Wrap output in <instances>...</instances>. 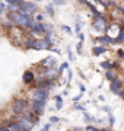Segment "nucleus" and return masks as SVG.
I'll return each mask as SVG.
<instances>
[{
    "instance_id": "1",
    "label": "nucleus",
    "mask_w": 124,
    "mask_h": 131,
    "mask_svg": "<svg viewBox=\"0 0 124 131\" xmlns=\"http://www.w3.org/2000/svg\"><path fill=\"white\" fill-rule=\"evenodd\" d=\"M31 19H32L31 15H20L19 12H9L7 13V20H10L15 26H19V28H28Z\"/></svg>"
},
{
    "instance_id": "2",
    "label": "nucleus",
    "mask_w": 124,
    "mask_h": 131,
    "mask_svg": "<svg viewBox=\"0 0 124 131\" xmlns=\"http://www.w3.org/2000/svg\"><path fill=\"white\" fill-rule=\"evenodd\" d=\"M28 102L25 99H16L13 103H12V109L16 115H20V114H25L28 111Z\"/></svg>"
},
{
    "instance_id": "3",
    "label": "nucleus",
    "mask_w": 124,
    "mask_h": 131,
    "mask_svg": "<svg viewBox=\"0 0 124 131\" xmlns=\"http://www.w3.org/2000/svg\"><path fill=\"white\" fill-rule=\"evenodd\" d=\"M50 35H45L43 39H34L32 41V48L34 50H48L50 48Z\"/></svg>"
},
{
    "instance_id": "4",
    "label": "nucleus",
    "mask_w": 124,
    "mask_h": 131,
    "mask_svg": "<svg viewBox=\"0 0 124 131\" xmlns=\"http://www.w3.org/2000/svg\"><path fill=\"white\" fill-rule=\"evenodd\" d=\"M92 26L96 29V31H99V32H105V29H107V20H105L104 15H98L96 16V19L94 20V24H92Z\"/></svg>"
},
{
    "instance_id": "5",
    "label": "nucleus",
    "mask_w": 124,
    "mask_h": 131,
    "mask_svg": "<svg viewBox=\"0 0 124 131\" xmlns=\"http://www.w3.org/2000/svg\"><path fill=\"white\" fill-rule=\"evenodd\" d=\"M48 98V89H43V88H38L35 90V93L32 95V101H43L45 102Z\"/></svg>"
},
{
    "instance_id": "6",
    "label": "nucleus",
    "mask_w": 124,
    "mask_h": 131,
    "mask_svg": "<svg viewBox=\"0 0 124 131\" xmlns=\"http://www.w3.org/2000/svg\"><path fill=\"white\" fill-rule=\"evenodd\" d=\"M31 109H32L34 114L41 115V114L44 112V109H45V102H43V101H32V103H31Z\"/></svg>"
},
{
    "instance_id": "7",
    "label": "nucleus",
    "mask_w": 124,
    "mask_h": 131,
    "mask_svg": "<svg viewBox=\"0 0 124 131\" xmlns=\"http://www.w3.org/2000/svg\"><path fill=\"white\" fill-rule=\"evenodd\" d=\"M16 122H18V124H19V125L22 127V128H24L25 131H31V130H32V127H34L32 122L29 121V119H26L25 117H20Z\"/></svg>"
},
{
    "instance_id": "8",
    "label": "nucleus",
    "mask_w": 124,
    "mask_h": 131,
    "mask_svg": "<svg viewBox=\"0 0 124 131\" xmlns=\"http://www.w3.org/2000/svg\"><path fill=\"white\" fill-rule=\"evenodd\" d=\"M121 88H123V82L120 79L115 77L114 80H111V92L112 93H120L121 92Z\"/></svg>"
},
{
    "instance_id": "9",
    "label": "nucleus",
    "mask_w": 124,
    "mask_h": 131,
    "mask_svg": "<svg viewBox=\"0 0 124 131\" xmlns=\"http://www.w3.org/2000/svg\"><path fill=\"white\" fill-rule=\"evenodd\" d=\"M57 73L58 71L54 69V67H50L48 70H44V79H47V80H54V77L57 76Z\"/></svg>"
},
{
    "instance_id": "10",
    "label": "nucleus",
    "mask_w": 124,
    "mask_h": 131,
    "mask_svg": "<svg viewBox=\"0 0 124 131\" xmlns=\"http://www.w3.org/2000/svg\"><path fill=\"white\" fill-rule=\"evenodd\" d=\"M34 79H35V76H34V73L31 70H26L24 73V76H22V80H24V83H26V84H31L34 82Z\"/></svg>"
},
{
    "instance_id": "11",
    "label": "nucleus",
    "mask_w": 124,
    "mask_h": 131,
    "mask_svg": "<svg viewBox=\"0 0 124 131\" xmlns=\"http://www.w3.org/2000/svg\"><path fill=\"white\" fill-rule=\"evenodd\" d=\"M54 63H56V58H54V57H47L45 60L41 61V66H43V67H48V69H50V67H53V66H54Z\"/></svg>"
},
{
    "instance_id": "12",
    "label": "nucleus",
    "mask_w": 124,
    "mask_h": 131,
    "mask_svg": "<svg viewBox=\"0 0 124 131\" xmlns=\"http://www.w3.org/2000/svg\"><path fill=\"white\" fill-rule=\"evenodd\" d=\"M25 118H26V119H29V121L32 122L34 125H35V124H37V122H38V117H37V114H34V112H26L24 115Z\"/></svg>"
},
{
    "instance_id": "13",
    "label": "nucleus",
    "mask_w": 124,
    "mask_h": 131,
    "mask_svg": "<svg viewBox=\"0 0 124 131\" xmlns=\"http://www.w3.org/2000/svg\"><path fill=\"white\" fill-rule=\"evenodd\" d=\"M96 41L102 42V44H112V42H115L114 39H111V38L105 37V35H101V37H98V38H96Z\"/></svg>"
},
{
    "instance_id": "14",
    "label": "nucleus",
    "mask_w": 124,
    "mask_h": 131,
    "mask_svg": "<svg viewBox=\"0 0 124 131\" xmlns=\"http://www.w3.org/2000/svg\"><path fill=\"white\" fill-rule=\"evenodd\" d=\"M7 128H9V131H25L24 128L18 124V122H12V124H9Z\"/></svg>"
},
{
    "instance_id": "15",
    "label": "nucleus",
    "mask_w": 124,
    "mask_h": 131,
    "mask_svg": "<svg viewBox=\"0 0 124 131\" xmlns=\"http://www.w3.org/2000/svg\"><path fill=\"white\" fill-rule=\"evenodd\" d=\"M101 67L108 69V70H112V67H118V64H117V63H108V61H104V63H101Z\"/></svg>"
},
{
    "instance_id": "16",
    "label": "nucleus",
    "mask_w": 124,
    "mask_h": 131,
    "mask_svg": "<svg viewBox=\"0 0 124 131\" xmlns=\"http://www.w3.org/2000/svg\"><path fill=\"white\" fill-rule=\"evenodd\" d=\"M105 51H107L105 47H94L92 48V52H94L95 56H101V54H104Z\"/></svg>"
},
{
    "instance_id": "17",
    "label": "nucleus",
    "mask_w": 124,
    "mask_h": 131,
    "mask_svg": "<svg viewBox=\"0 0 124 131\" xmlns=\"http://www.w3.org/2000/svg\"><path fill=\"white\" fill-rule=\"evenodd\" d=\"M117 76H115V71L114 70H107V79L108 80H114Z\"/></svg>"
},
{
    "instance_id": "18",
    "label": "nucleus",
    "mask_w": 124,
    "mask_h": 131,
    "mask_svg": "<svg viewBox=\"0 0 124 131\" xmlns=\"http://www.w3.org/2000/svg\"><path fill=\"white\" fill-rule=\"evenodd\" d=\"M69 69V63H63L61 66H60V69H58V73H61V71H64V70H67Z\"/></svg>"
},
{
    "instance_id": "19",
    "label": "nucleus",
    "mask_w": 124,
    "mask_h": 131,
    "mask_svg": "<svg viewBox=\"0 0 124 131\" xmlns=\"http://www.w3.org/2000/svg\"><path fill=\"white\" fill-rule=\"evenodd\" d=\"M3 26H5V28H7V29H12V28L15 26V25L12 24L10 20H5V22H3Z\"/></svg>"
},
{
    "instance_id": "20",
    "label": "nucleus",
    "mask_w": 124,
    "mask_h": 131,
    "mask_svg": "<svg viewBox=\"0 0 124 131\" xmlns=\"http://www.w3.org/2000/svg\"><path fill=\"white\" fill-rule=\"evenodd\" d=\"M56 101H57V105H56V108H57V109H61V106H63L61 98H60V96H56Z\"/></svg>"
},
{
    "instance_id": "21",
    "label": "nucleus",
    "mask_w": 124,
    "mask_h": 131,
    "mask_svg": "<svg viewBox=\"0 0 124 131\" xmlns=\"http://www.w3.org/2000/svg\"><path fill=\"white\" fill-rule=\"evenodd\" d=\"M9 10H12V12H15V10H19V6H16V5H12V3H9Z\"/></svg>"
},
{
    "instance_id": "22",
    "label": "nucleus",
    "mask_w": 124,
    "mask_h": 131,
    "mask_svg": "<svg viewBox=\"0 0 124 131\" xmlns=\"http://www.w3.org/2000/svg\"><path fill=\"white\" fill-rule=\"evenodd\" d=\"M80 28H82V22L79 20V22L76 24V28H75V31H76V34H79V32H80Z\"/></svg>"
},
{
    "instance_id": "23",
    "label": "nucleus",
    "mask_w": 124,
    "mask_h": 131,
    "mask_svg": "<svg viewBox=\"0 0 124 131\" xmlns=\"http://www.w3.org/2000/svg\"><path fill=\"white\" fill-rule=\"evenodd\" d=\"M45 9H47V12L50 15H54V9H53V5H48L47 7H45Z\"/></svg>"
},
{
    "instance_id": "24",
    "label": "nucleus",
    "mask_w": 124,
    "mask_h": 131,
    "mask_svg": "<svg viewBox=\"0 0 124 131\" xmlns=\"http://www.w3.org/2000/svg\"><path fill=\"white\" fill-rule=\"evenodd\" d=\"M85 121H86V122H92V121H94V118H92L91 115H88V114H85Z\"/></svg>"
},
{
    "instance_id": "25",
    "label": "nucleus",
    "mask_w": 124,
    "mask_h": 131,
    "mask_svg": "<svg viewBox=\"0 0 124 131\" xmlns=\"http://www.w3.org/2000/svg\"><path fill=\"white\" fill-rule=\"evenodd\" d=\"M20 2H22V0H12L10 3H12V5H16V6H19V5H20Z\"/></svg>"
},
{
    "instance_id": "26",
    "label": "nucleus",
    "mask_w": 124,
    "mask_h": 131,
    "mask_svg": "<svg viewBox=\"0 0 124 131\" xmlns=\"http://www.w3.org/2000/svg\"><path fill=\"white\" fill-rule=\"evenodd\" d=\"M35 19H37V22H43V15H37V18H35Z\"/></svg>"
},
{
    "instance_id": "27",
    "label": "nucleus",
    "mask_w": 124,
    "mask_h": 131,
    "mask_svg": "<svg viewBox=\"0 0 124 131\" xmlns=\"http://www.w3.org/2000/svg\"><path fill=\"white\" fill-rule=\"evenodd\" d=\"M114 122H115L114 117H112V115H110V124H111V125H114Z\"/></svg>"
},
{
    "instance_id": "28",
    "label": "nucleus",
    "mask_w": 124,
    "mask_h": 131,
    "mask_svg": "<svg viewBox=\"0 0 124 131\" xmlns=\"http://www.w3.org/2000/svg\"><path fill=\"white\" fill-rule=\"evenodd\" d=\"M54 3H56V5H64L63 0H54Z\"/></svg>"
},
{
    "instance_id": "29",
    "label": "nucleus",
    "mask_w": 124,
    "mask_h": 131,
    "mask_svg": "<svg viewBox=\"0 0 124 131\" xmlns=\"http://www.w3.org/2000/svg\"><path fill=\"white\" fill-rule=\"evenodd\" d=\"M41 131H50V124H47V125L44 127V128H43Z\"/></svg>"
},
{
    "instance_id": "30",
    "label": "nucleus",
    "mask_w": 124,
    "mask_h": 131,
    "mask_svg": "<svg viewBox=\"0 0 124 131\" xmlns=\"http://www.w3.org/2000/svg\"><path fill=\"white\" fill-rule=\"evenodd\" d=\"M82 51V42H79L77 44V52H80Z\"/></svg>"
},
{
    "instance_id": "31",
    "label": "nucleus",
    "mask_w": 124,
    "mask_h": 131,
    "mask_svg": "<svg viewBox=\"0 0 124 131\" xmlns=\"http://www.w3.org/2000/svg\"><path fill=\"white\" fill-rule=\"evenodd\" d=\"M57 121H58L57 117H51V122H57Z\"/></svg>"
},
{
    "instance_id": "32",
    "label": "nucleus",
    "mask_w": 124,
    "mask_h": 131,
    "mask_svg": "<svg viewBox=\"0 0 124 131\" xmlns=\"http://www.w3.org/2000/svg\"><path fill=\"white\" fill-rule=\"evenodd\" d=\"M124 56V52H123V50H118V57H123Z\"/></svg>"
},
{
    "instance_id": "33",
    "label": "nucleus",
    "mask_w": 124,
    "mask_h": 131,
    "mask_svg": "<svg viewBox=\"0 0 124 131\" xmlns=\"http://www.w3.org/2000/svg\"><path fill=\"white\" fill-rule=\"evenodd\" d=\"M63 29H64L66 32H70V28H69V26H63Z\"/></svg>"
},
{
    "instance_id": "34",
    "label": "nucleus",
    "mask_w": 124,
    "mask_h": 131,
    "mask_svg": "<svg viewBox=\"0 0 124 131\" xmlns=\"http://www.w3.org/2000/svg\"><path fill=\"white\" fill-rule=\"evenodd\" d=\"M0 131H9V128H6V127H0Z\"/></svg>"
},
{
    "instance_id": "35",
    "label": "nucleus",
    "mask_w": 124,
    "mask_h": 131,
    "mask_svg": "<svg viewBox=\"0 0 124 131\" xmlns=\"http://www.w3.org/2000/svg\"><path fill=\"white\" fill-rule=\"evenodd\" d=\"M75 109H83V106H80V105H75Z\"/></svg>"
},
{
    "instance_id": "36",
    "label": "nucleus",
    "mask_w": 124,
    "mask_h": 131,
    "mask_svg": "<svg viewBox=\"0 0 124 131\" xmlns=\"http://www.w3.org/2000/svg\"><path fill=\"white\" fill-rule=\"evenodd\" d=\"M77 37H79V39H80V41H82V39H83V35H82V34H80V32L77 34Z\"/></svg>"
},
{
    "instance_id": "37",
    "label": "nucleus",
    "mask_w": 124,
    "mask_h": 131,
    "mask_svg": "<svg viewBox=\"0 0 124 131\" xmlns=\"http://www.w3.org/2000/svg\"><path fill=\"white\" fill-rule=\"evenodd\" d=\"M6 2H7V3H10V2H12V0H6Z\"/></svg>"
},
{
    "instance_id": "38",
    "label": "nucleus",
    "mask_w": 124,
    "mask_h": 131,
    "mask_svg": "<svg viewBox=\"0 0 124 131\" xmlns=\"http://www.w3.org/2000/svg\"><path fill=\"white\" fill-rule=\"evenodd\" d=\"M2 12H3V10H2V9H0V13H2Z\"/></svg>"
},
{
    "instance_id": "39",
    "label": "nucleus",
    "mask_w": 124,
    "mask_h": 131,
    "mask_svg": "<svg viewBox=\"0 0 124 131\" xmlns=\"http://www.w3.org/2000/svg\"><path fill=\"white\" fill-rule=\"evenodd\" d=\"M37 2H38V0H37Z\"/></svg>"
}]
</instances>
